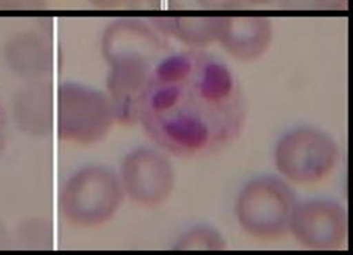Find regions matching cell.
<instances>
[{
  "mask_svg": "<svg viewBox=\"0 0 353 255\" xmlns=\"http://www.w3.org/2000/svg\"><path fill=\"white\" fill-rule=\"evenodd\" d=\"M245 119V98L229 66L191 50L164 56L155 65L139 123L167 155L200 158L230 146Z\"/></svg>",
  "mask_w": 353,
  "mask_h": 255,
  "instance_id": "6da1fadb",
  "label": "cell"
},
{
  "mask_svg": "<svg viewBox=\"0 0 353 255\" xmlns=\"http://www.w3.org/2000/svg\"><path fill=\"white\" fill-rule=\"evenodd\" d=\"M125 194L113 170L86 165L72 173L59 195V210L66 223L92 228L107 224L119 212Z\"/></svg>",
  "mask_w": 353,
  "mask_h": 255,
  "instance_id": "7a4b0ae2",
  "label": "cell"
},
{
  "mask_svg": "<svg viewBox=\"0 0 353 255\" xmlns=\"http://www.w3.org/2000/svg\"><path fill=\"white\" fill-rule=\"evenodd\" d=\"M296 204V195L284 178L259 176L241 188L234 216L243 233L259 241H276L289 233Z\"/></svg>",
  "mask_w": 353,
  "mask_h": 255,
  "instance_id": "3957f363",
  "label": "cell"
},
{
  "mask_svg": "<svg viewBox=\"0 0 353 255\" xmlns=\"http://www.w3.org/2000/svg\"><path fill=\"white\" fill-rule=\"evenodd\" d=\"M116 122L105 92L68 81L56 89L54 131L57 137L81 146L103 141Z\"/></svg>",
  "mask_w": 353,
  "mask_h": 255,
  "instance_id": "277c9868",
  "label": "cell"
},
{
  "mask_svg": "<svg viewBox=\"0 0 353 255\" xmlns=\"http://www.w3.org/2000/svg\"><path fill=\"white\" fill-rule=\"evenodd\" d=\"M340 161V147L330 134L314 126H298L276 141L274 164L281 178L301 186L316 185Z\"/></svg>",
  "mask_w": 353,
  "mask_h": 255,
  "instance_id": "5b68a950",
  "label": "cell"
},
{
  "mask_svg": "<svg viewBox=\"0 0 353 255\" xmlns=\"http://www.w3.org/2000/svg\"><path fill=\"white\" fill-rule=\"evenodd\" d=\"M117 176L125 197L148 209L163 206L176 186L174 165L161 149L130 150L122 159Z\"/></svg>",
  "mask_w": 353,
  "mask_h": 255,
  "instance_id": "8992f818",
  "label": "cell"
},
{
  "mask_svg": "<svg viewBox=\"0 0 353 255\" xmlns=\"http://www.w3.org/2000/svg\"><path fill=\"white\" fill-rule=\"evenodd\" d=\"M104 61L108 68L105 95L110 99L116 122L127 126L139 123L143 95L159 61L141 54H119Z\"/></svg>",
  "mask_w": 353,
  "mask_h": 255,
  "instance_id": "52a82bcc",
  "label": "cell"
},
{
  "mask_svg": "<svg viewBox=\"0 0 353 255\" xmlns=\"http://www.w3.org/2000/svg\"><path fill=\"white\" fill-rule=\"evenodd\" d=\"M347 212L340 203L326 198L298 203L289 233L305 249L335 251L347 241Z\"/></svg>",
  "mask_w": 353,
  "mask_h": 255,
  "instance_id": "ba28073f",
  "label": "cell"
},
{
  "mask_svg": "<svg viewBox=\"0 0 353 255\" xmlns=\"http://www.w3.org/2000/svg\"><path fill=\"white\" fill-rule=\"evenodd\" d=\"M3 59L10 71L26 83L46 81L54 68V48L44 30H21L6 41Z\"/></svg>",
  "mask_w": 353,
  "mask_h": 255,
  "instance_id": "9c48e42d",
  "label": "cell"
},
{
  "mask_svg": "<svg viewBox=\"0 0 353 255\" xmlns=\"http://www.w3.org/2000/svg\"><path fill=\"white\" fill-rule=\"evenodd\" d=\"M15 126L33 139H47L54 132L56 90L50 81L28 83L11 102Z\"/></svg>",
  "mask_w": 353,
  "mask_h": 255,
  "instance_id": "30bf717a",
  "label": "cell"
},
{
  "mask_svg": "<svg viewBox=\"0 0 353 255\" xmlns=\"http://www.w3.org/2000/svg\"><path fill=\"white\" fill-rule=\"evenodd\" d=\"M272 37L274 24L266 17H223L216 42L236 61L254 62L271 47Z\"/></svg>",
  "mask_w": 353,
  "mask_h": 255,
  "instance_id": "8fae6325",
  "label": "cell"
},
{
  "mask_svg": "<svg viewBox=\"0 0 353 255\" xmlns=\"http://www.w3.org/2000/svg\"><path fill=\"white\" fill-rule=\"evenodd\" d=\"M150 23L165 38H174L185 45L199 50L218 41L223 17H163Z\"/></svg>",
  "mask_w": 353,
  "mask_h": 255,
  "instance_id": "7c38bea8",
  "label": "cell"
},
{
  "mask_svg": "<svg viewBox=\"0 0 353 255\" xmlns=\"http://www.w3.org/2000/svg\"><path fill=\"white\" fill-rule=\"evenodd\" d=\"M227 248L224 236L209 225H197L182 233L173 243L179 251H221Z\"/></svg>",
  "mask_w": 353,
  "mask_h": 255,
  "instance_id": "4fadbf2b",
  "label": "cell"
},
{
  "mask_svg": "<svg viewBox=\"0 0 353 255\" xmlns=\"http://www.w3.org/2000/svg\"><path fill=\"white\" fill-rule=\"evenodd\" d=\"M17 242L23 248L30 249H46L52 248L54 242L53 227L47 219L32 218L23 221L17 229Z\"/></svg>",
  "mask_w": 353,
  "mask_h": 255,
  "instance_id": "5bb4252c",
  "label": "cell"
},
{
  "mask_svg": "<svg viewBox=\"0 0 353 255\" xmlns=\"http://www.w3.org/2000/svg\"><path fill=\"white\" fill-rule=\"evenodd\" d=\"M284 10H331L334 8L332 0H279Z\"/></svg>",
  "mask_w": 353,
  "mask_h": 255,
  "instance_id": "9a60e30c",
  "label": "cell"
},
{
  "mask_svg": "<svg viewBox=\"0 0 353 255\" xmlns=\"http://www.w3.org/2000/svg\"><path fill=\"white\" fill-rule=\"evenodd\" d=\"M46 6L47 0H0V10L5 11H38Z\"/></svg>",
  "mask_w": 353,
  "mask_h": 255,
  "instance_id": "2e32d148",
  "label": "cell"
},
{
  "mask_svg": "<svg viewBox=\"0 0 353 255\" xmlns=\"http://www.w3.org/2000/svg\"><path fill=\"white\" fill-rule=\"evenodd\" d=\"M196 3L206 10H234L243 5V0H196Z\"/></svg>",
  "mask_w": 353,
  "mask_h": 255,
  "instance_id": "e0dca14e",
  "label": "cell"
},
{
  "mask_svg": "<svg viewBox=\"0 0 353 255\" xmlns=\"http://www.w3.org/2000/svg\"><path fill=\"white\" fill-rule=\"evenodd\" d=\"M88 2L92 6L101 8V10H112V8L127 5L128 0H88Z\"/></svg>",
  "mask_w": 353,
  "mask_h": 255,
  "instance_id": "ac0fdd59",
  "label": "cell"
},
{
  "mask_svg": "<svg viewBox=\"0 0 353 255\" xmlns=\"http://www.w3.org/2000/svg\"><path fill=\"white\" fill-rule=\"evenodd\" d=\"M5 140H6V114L3 112L2 104H0V155H2L3 152Z\"/></svg>",
  "mask_w": 353,
  "mask_h": 255,
  "instance_id": "d6986e66",
  "label": "cell"
},
{
  "mask_svg": "<svg viewBox=\"0 0 353 255\" xmlns=\"http://www.w3.org/2000/svg\"><path fill=\"white\" fill-rule=\"evenodd\" d=\"M163 3V0H128L127 5H132L136 8H159Z\"/></svg>",
  "mask_w": 353,
  "mask_h": 255,
  "instance_id": "ffe728a7",
  "label": "cell"
},
{
  "mask_svg": "<svg viewBox=\"0 0 353 255\" xmlns=\"http://www.w3.org/2000/svg\"><path fill=\"white\" fill-rule=\"evenodd\" d=\"M272 2H274V0H243V3L254 5V6H263V5H269Z\"/></svg>",
  "mask_w": 353,
  "mask_h": 255,
  "instance_id": "44dd1931",
  "label": "cell"
},
{
  "mask_svg": "<svg viewBox=\"0 0 353 255\" xmlns=\"http://www.w3.org/2000/svg\"><path fill=\"white\" fill-rule=\"evenodd\" d=\"M332 2H334V5L341 6V5H346V3H347V0H332Z\"/></svg>",
  "mask_w": 353,
  "mask_h": 255,
  "instance_id": "7402d4cb",
  "label": "cell"
},
{
  "mask_svg": "<svg viewBox=\"0 0 353 255\" xmlns=\"http://www.w3.org/2000/svg\"><path fill=\"white\" fill-rule=\"evenodd\" d=\"M5 233L6 232H3V229H0V245L5 243Z\"/></svg>",
  "mask_w": 353,
  "mask_h": 255,
  "instance_id": "603a6c76",
  "label": "cell"
}]
</instances>
